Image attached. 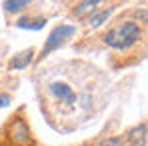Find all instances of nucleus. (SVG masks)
I'll return each mask as SVG.
<instances>
[{
    "mask_svg": "<svg viewBox=\"0 0 148 146\" xmlns=\"http://www.w3.org/2000/svg\"><path fill=\"white\" fill-rule=\"evenodd\" d=\"M114 12V8H104V10H98V12H94L92 16H90V26H94V28H98L100 24H104V20L110 16Z\"/></svg>",
    "mask_w": 148,
    "mask_h": 146,
    "instance_id": "8",
    "label": "nucleus"
},
{
    "mask_svg": "<svg viewBox=\"0 0 148 146\" xmlns=\"http://www.w3.org/2000/svg\"><path fill=\"white\" fill-rule=\"evenodd\" d=\"M126 144L130 146H146V124H138L134 126L128 134H126Z\"/></svg>",
    "mask_w": 148,
    "mask_h": 146,
    "instance_id": "5",
    "label": "nucleus"
},
{
    "mask_svg": "<svg viewBox=\"0 0 148 146\" xmlns=\"http://www.w3.org/2000/svg\"><path fill=\"white\" fill-rule=\"evenodd\" d=\"M126 146H130V144H126Z\"/></svg>",
    "mask_w": 148,
    "mask_h": 146,
    "instance_id": "14",
    "label": "nucleus"
},
{
    "mask_svg": "<svg viewBox=\"0 0 148 146\" xmlns=\"http://www.w3.org/2000/svg\"><path fill=\"white\" fill-rule=\"evenodd\" d=\"M74 32H76V28L74 26H56L52 32L48 34V40H46V44H44V48H42V56H46L48 52H52L54 48H58L66 38H70Z\"/></svg>",
    "mask_w": 148,
    "mask_h": 146,
    "instance_id": "4",
    "label": "nucleus"
},
{
    "mask_svg": "<svg viewBox=\"0 0 148 146\" xmlns=\"http://www.w3.org/2000/svg\"><path fill=\"white\" fill-rule=\"evenodd\" d=\"M48 92L58 100V104L62 106V110H64V112L74 110V108H76V104H78V96H76V92H74L66 82H60V80L52 82V84L48 86Z\"/></svg>",
    "mask_w": 148,
    "mask_h": 146,
    "instance_id": "3",
    "label": "nucleus"
},
{
    "mask_svg": "<svg viewBox=\"0 0 148 146\" xmlns=\"http://www.w3.org/2000/svg\"><path fill=\"white\" fill-rule=\"evenodd\" d=\"M10 104V94H0V108Z\"/></svg>",
    "mask_w": 148,
    "mask_h": 146,
    "instance_id": "12",
    "label": "nucleus"
},
{
    "mask_svg": "<svg viewBox=\"0 0 148 146\" xmlns=\"http://www.w3.org/2000/svg\"><path fill=\"white\" fill-rule=\"evenodd\" d=\"M32 56H34V50L28 48L24 52H20V54H16V56H12V60H10V64H8V68L10 70H20V68H26L30 62H32Z\"/></svg>",
    "mask_w": 148,
    "mask_h": 146,
    "instance_id": "6",
    "label": "nucleus"
},
{
    "mask_svg": "<svg viewBox=\"0 0 148 146\" xmlns=\"http://www.w3.org/2000/svg\"><path fill=\"white\" fill-rule=\"evenodd\" d=\"M28 6H30L28 0H6V2H4L6 12H20V10L28 8Z\"/></svg>",
    "mask_w": 148,
    "mask_h": 146,
    "instance_id": "9",
    "label": "nucleus"
},
{
    "mask_svg": "<svg viewBox=\"0 0 148 146\" xmlns=\"http://www.w3.org/2000/svg\"><path fill=\"white\" fill-rule=\"evenodd\" d=\"M44 24H46V18H40V16H36V18H32V16L28 18L26 16V18H20L16 22L18 28H30V30H40Z\"/></svg>",
    "mask_w": 148,
    "mask_h": 146,
    "instance_id": "7",
    "label": "nucleus"
},
{
    "mask_svg": "<svg viewBox=\"0 0 148 146\" xmlns=\"http://www.w3.org/2000/svg\"><path fill=\"white\" fill-rule=\"evenodd\" d=\"M136 18H140V20H142V24H146V10H144V8H142V10H138V12H136Z\"/></svg>",
    "mask_w": 148,
    "mask_h": 146,
    "instance_id": "13",
    "label": "nucleus"
},
{
    "mask_svg": "<svg viewBox=\"0 0 148 146\" xmlns=\"http://www.w3.org/2000/svg\"><path fill=\"white\" fill-rule=\"evenodd\" d=\"M98 6V0H88V2H80L76 8H74V14L76 16H82L84 12H88V10H94Z\"/></svg>",
    "mask_w": 148,
    "mask_h": 146,
    "instance_id": "10",
    "label": "nucleus"
},
{
    "mask_svg": "<svg viewBox=\"0 0 148 146\" xmlns=\"http://www.w3.org/2000/svg\"><path fill=\"white\" fill-rule=\"evenodd\" d=\"M0 146H36L32 132L20 116L10 118V122L0 132Z\"/></svg>",
    "mask_w": 148,
    "mask_h": 146,
    "instance_id": "2",
    "label": "nucleus"
},
{
    "mask_svg": "<svg viewBox=\"0 0 148 146\" xmlns=\"http://www.w3.org/2000/svg\"><path fill=\"white\" fill-rule=\"evenodd\" d=\"M140 38H142V30L136 22H120L118 26H114L112 30H108L104 34V42L110 48H116V50L130 48Z\"/></svg>",
    "mask_w": 148,
    "mask_h": 146,
    "instance_id": "1",
    "label": "nucleus"
},
{
    "mask_svg": "<svg viewBox=\"0 0 148 146\" xmlns=\"http://www.w3.org/2000/svg\"><path fill=\"white\" fill-rule=\"evenodd\" d=\"M122 138H104V140H100L96 146H122Z\"/></svg>",
    "mask_w": 148,
    "mask_h": 146,
    "instance_id": "11",
    "label": "nucleus"
}]
</instances>
